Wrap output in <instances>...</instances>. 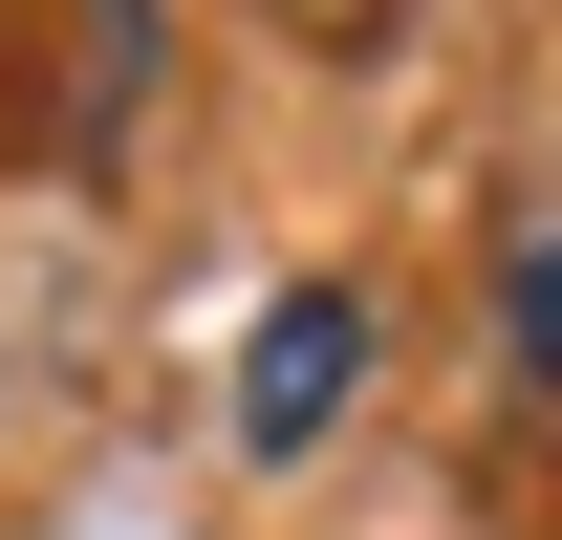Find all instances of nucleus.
Masks as SVG:
<instances>
[{
  "mask_svg": "<svg viewBox=\"0 0 562 540\" xmlns=\"http://www.w3.org/2000/svg\"><path fill=\"white\" fill-rule=\"evenodd\" d=\"M347 390H368V303L347 281H281L260 303V346H238V454H325V432H347Z\"/></svg>",
  "mask_w": 562,
  "mask_h": 540,
  "instance_id": "nucleus-1",
  "label": "nucleus"
},
{
  "mask_svg": "<svg viewBox=\"0 0 562 540\" xmlns=\"http://www.w3.org/2000/svg\"><path fill=\"white\" fill-rule=\"evenodd\" d=\"M519 346H541V368H562V238H541V260H519Z\"/></svg>",
  "mask_w": 562,
  "mask_h": 540,
  "instance_id": "nucleus-2",
  "label": "nucleus"
}]
</instances>
